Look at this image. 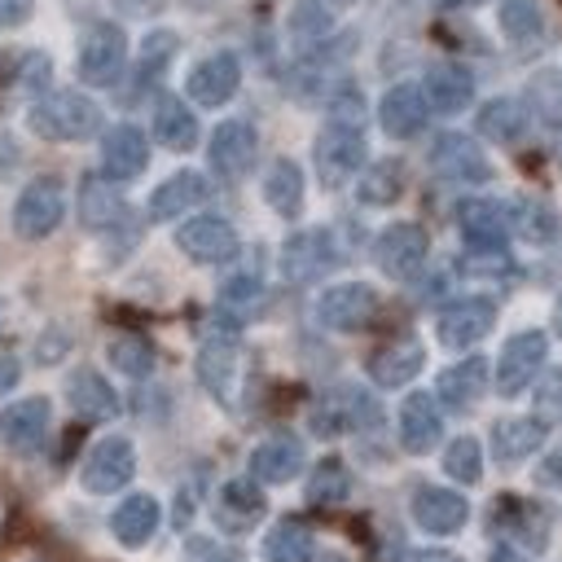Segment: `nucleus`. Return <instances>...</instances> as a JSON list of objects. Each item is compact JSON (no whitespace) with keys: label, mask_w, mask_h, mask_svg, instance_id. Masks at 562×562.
<instances>
[{"label":"nucleus","mask_w":562,"mask_h":562,"mask_svg":"<svg viewBox=\"0 0 562 562\" xmlns=\"http://www.w3.org/2000/svg\"><path fill=\"white\" fill-rule=\"evenodd\" d=\"M263 509H268V501H263V492H259L255 479H228L220 487V496H215V522L224 531H233V536L237 531H250L263 518Z\"/></svg>","instance_id":"obj_28"},{"label":"nucleus","mask_w":562,"mask_h":562,"mask_svg":"<svg viewBox=\"0 0 562 562\" xmlns=\"http://www.w3.org/2000/svg\"><path fill=\"white\" fill-rule=\"evenodd\" d=\"M303 461H307V457H303V439H299V435H268V439L255 443V452H250V479L277 487V483L299 479Z\"/></svg>","instance_id":"obj_25"},{"label":"nucleus","mask_w":562,"mask_h":562,"mask_svg":"<svg viewBox=\"0 0 562 562\" xmlns=\"http://www.w3.org/2000/svg\"><path fill=\"white\" fill-rule=\"evenodd\" d=\"M509 228L531 246H549L558 237V211L544 198H518L509 206Z\"/></svg>","instance_id":"obj_37"},{"label":"nucleus","mask_w":562,"mask_h":562,"mask_svg":"<svg viewBox=\"0 0 562 562\" xmlns=\"http://www.w3.org/2000/svg\"><path fill=\"white\" fill-rule=\"evenodd\" d=\"M426 119H430V105H426V97H422L417 83H395V88H386L382 101H378V123H382V132H386L391 140L417 136V132L426 127Z\"/></svg>","instance_id":"obj_21"},{"label":"nucleus","mask_w":562,"mask_h":562,"mask_svg":"<svg viewBox=\"0 0 562 562\" xmlns=\"http://www.w3.org/2000/svg\"><path fill=\"white\" fill-rule=\"evenodd\" d=\"M373 312H378V290L364 281H338V285L321 290V299H316V321L338 334L364 329L373 321Z\"/></svg>","instance_id":"obj_8"},{"label":"nucleus","mask_w":562,"mask_h":562,"mask_svg":"<svg viewBox=\"0 0 562 562\" xmlns=\"http://www.w3.org/2000/svg\"><path fill=\"white\" fill-rule=\"evenodd\" d=\"M123 66H127V35H123V26L119 22L88 26L83 40H79V61H75L79 79L92 83V88H110L123 75Z\"/></svg>","instance_id":"obj_4"},{"label":"nucleus","mask_w":562,"mask_h":562,"mask_svg":"<svg viewBox=\"0 0 562 562\" xmlns=\"http://www.w3.org/2000/svg\"><path fill=\"white\" fill-rule=\"evenodd\" d=\"M321 562H342V558H338V553H329V558H321Z\"/></svg>","instance_id":"obj_59"},{"label":"nucleus","mask_w":562,"mask_h":562,"mask_svg":"<svg viewBox=\"0 0 562 562\" xmlns=\"http://www.w3.org/2000/svg\"><path fill=\"white\" fill-rule=\"evenodd\" d=\"M347 492H351V474L338 457H325L307 479V501L312 505H338V501H347Z\"/></svg>","instance_id":"obj_40"},{"label":"nucleus","mask_w":562,"mask_h":562,"mask_svg":"<svg viewBox=\"0 0 562 562\" xmlns=\"http://www.w3.org/2000/svg\"><path fill=\"white\" fill-rule=\"evenodd\" d=\"M465 518H470V501H465L461 492L435 487V483H426V487L413 492V522H417L422 531H430V536H452V531L465 527Z\"/></svg>","instance_id":"obj_19"},{"label":"nucleus","mask_w":562,"mask_h":562,"mask_svg":"<svg viewBox=\"0 0 562 562\" xmlns=\"http://www.w3.org/2000/svg\"><path fill=\"white\" fill-rule=\"evenodd\" d=\"M439 439H443V413H439V400H435L430 391H413V395H404V404H400V443H404V452L422 457V452H430Z\"/></svg>","instance_id":"obj_20"},{"label":"nucleus","mask_w":562,"mask_h":562,"mask_svg":"<svg viewBox=\"0 0 562 562\" xmlns=\"http://www.w3.org/2000/svg\"><path fill=\"white\" fill-rule=\"evenodd\" d=\"M540 443H544V422L540 417H501L492 426V452H496L501 465L527 461Z\"/></svg>","instance_id":"obj_33"},{"label":"nucleus","mask_w":562,"mask_h":562,"mask_svg":"<svg viewBox=\"0 0 562 562\" xmlns=\"http://www.w3.org/2000/svg\"><path fill=\"white\" fill-rule=\"evenodd\" d=\"M364 132H360V123H342V119H329V127L316 136V145H312V162H316V176H321V184H329V189H338V184H347L360 167H364Z\"/></svg>","instance_id":"obj_2"},{"label":"nucleus","mask_w":562,"mask_h":562,"mask_svg":"<svg viewBox=\"0 0 562 562\" xmlns=\"http://www.w3.org/2000/svg\"><path fill=\"white\" fill-rule=\"evenodd\" d=\"M149 162V140L136 123H119L101 136V171L110 180H136Z\"/></svg>","instance_id":"obj_22"},{"label":"nucleus","mask_w":562,"mask_h":562,"mask_svg":"<svg viewBox=\"0 0 562 562\" xmlns=\"http://www.w3.org/2000/svg\"><path fill=\"white\" fill-rule=\"evenodd\" d=\"M426 250H430V241H426L422 224L400 220V224H386V228L378 233V241H373V263H378L391 281H408V277L422 272Z\"/></svg>","instance_id":"obj_7"},{"label":"nucleus","mask_w":562,"mask_h":562,"mask_svg":"<svg viewBox=\"0 0 562 562\" xmlns=\"http://www.w3.org/2000/svg\"><path fill=\"white\" fill-rule=\"evenodd\" d=\"M79 220L88 228H114L119 220H127V202L110 184V176H83V184H79Z\"/></svg>","instance_id":"obj_35"},{"label":"nucleus","mask_w":562,"mask_h":562,"mask_svg":"<svg viewBox=\"0 0 562 562\" xmlns=\"http://www.w3.org/2000/svg\"><path fill=\"white\" fill-rule=\"evenodd\" d=\"M105 356H110V364H114L119 373H127V378H145V373L154 369V347H149L140 334H114L110 347H105Z\"/></svg>","instance_id":"obj_41"},{"label":"nucleus","mask_w":562,"mask_h":562,"mask_svg":"<svg viewBox=\"0 0 562 562\" xmlns=\"http://www.w3.org/2000/svg\"><path fill=\"white\" fill-rule=\"evenodd\" d=\"M443 470H448V479H457V483H479L483 479V443L474 439V435H457L448 448H443Z\"/></svg>","instance_id":"obj_42"},{"label":"nucleus","mask_w":562,"mask_h":562,"mask_svg":"<svg viewBox=\"0 0 562 562\" xmlns=\"http://www.w3.org/2000/svg\"><path fill=\"white\" fill-rule=\"evenodd\" d=\"M66 400H70V408H75L83 422H105V417L119 413L114 386H110L101 373H92V369H75V373L66 378Z\"/></svg>","instance_id":"obj_31"},{"label":"nucleus","mask_w":562,"mask_h":562,"mask_svg":"<svg viewBox=\"0 0 562 562\" xmlns=\"http://www.w3.org/2000/svg\"><path fill=\"white\" fill-rule=\"evenodd\" d=\"M334 4H351V0H334Z\"/></svg>","instance_id":"obj_60"},{"label":"nucleus","mask_w":562,"mask_h":562,"mask_svg":"<svg viewBox=\"0 0 562 562\" xmlns=\"http://www.w3.org/2000/svg\"><path fill=\"white\" fill-rule=\"evenodd\" d=\"M312 531L299 518H281L263 536V558L268 562H312Z\"/></svg>","instance_id":"obj_38"},{"label":"nucleus","mask_w":562,"mask_h":562,"mask_svg":"<svg viewBox=\"0 0 562 562\" xmlns=\"http://www.w3.org/2000/svg\"><path fill=\"white\" fill-rule=\"evenodd\" d=\"M334 263H338V246L329 228H299L281 241V277L294 285L321 281Z\"/></svg>","instance_id":"obj_5"},{"label":"nucleus","mask_w":562,"mask_h":562,"mask_svg":"<svg viewBox=\"0 0 562 562\" xmlns=\"http://www.w3.org/2000/svg\"><path fill=\"white\" fill-rule=\"evenodd\" d=\"M536 483H544V487H562V443L536 465Z\"/></svg>","instance_id":"obj_50"},{"label":"nucleus","mask_w":562,"mask_h":562,"mask_svg":"<svg viewBox=\"0 0 562 562\" xmlns=\"http://www.w3.org/2000/svg\"><path fill=\"white\" fill-rule=\"evenodd\" d=\"M496 26H501V35H505V44H509L514 53H540V48L553 40L549 13H544L536 0H501Z\"/></svg>","instance_id":"obj_17"},{"label":"nucleus","mask_w":562,"mask_h":562,"mask_svg":"<svg viewBox=\"0 0 562 562\" xmlns=\"http://www.w3.org/2000/svg\"><path fill=\"white\" fill-rule=\"evenodd\" d=\"M158 522H162V509H158V501H154L149 492L123 496V501L114 505V514H110V531H114V540H119L123 549L149 544V536L158 531Z\"/></svg>","instance_id":"obj_29"},{"label":"nucleus","mask_w":562,"mask_h":562,"mask_svg":"<svg viewBox=\"0 0 562 562\" xmlns=\"http://www.w3.org/2000/svg\"><path fill=\"white\" fill-rule=\"evenodd\" d=\"M31 13H35V0H0V31L22 26Z\"/></svg>","instance_id":"obj_49"},{"label":"nucleus","mask_w":562,"mask_h":562,"mask_svg":"<svg viewBox=\"0 0 562 562\" xmlns=\"http://www.w3.org/2000/svg\"><path fill=\"white\" fill-rule=\"evenodd\" d=\"M189 9H206V4H215V0H184Z\"/></svg>","instance_id":"obj_58"},{"label":"nucleus","mask_w":562,"mask_h":562,"mask_svg":"<svg viewBox=\"0 0 562 562\" xmlns=\"http://www.w3.org/2000/svg\"><path fill=\"white\" fill-rule=\"evenodd\" d=\"M250 303H259V277L241 272V277H228L220 285V307L224 312H246Z\"/></svg>","instance_id":"obj_45"},{"label":"nucleus","mask_w":562,"mask_h":562,"mask_svg":"<svg viewBox=\"0 0 562 562\" xmlns=\"http://www.w3.org/2000/svg\"><path fill=\"white\" fill-rule=\"evenodd\" d=\"M255 154H259V136L246 119H224L215 132H211V171L220 180H241L250 167H255Z\"/></svg>","instance_id":"obj_10"},{"label":"nucleus","mask_w":562,"mask_h":562,"mask_svg":"<svg viewBox=\"0 0 562 562\" xmlns=\"http://www.w3.org/2000/svg\"><path fill=\"white\" fill-rule=\"evenodd\" d=\"M360 426H378V404L356 386H342L312 408L316 435H342V430H360Z\"/></svg>","instance_id":"obj_16"},{"label":"nucleus","mask_w":562,"mask_h":562,"mask_svg":"<svg viewBox=\"0 0 562 562\" xmlns=\"http://www.w3.org/2000/svg\"><path fill=\"white\" fill-rule=\"evenodd\" d=\"M263 202L281 215V220H294L303 211V167L294 158H277L263 176Z\"/></svg>","instance_id":"obj_36"},{"label":"nucleus","mask_w":562,"mask_h":562,"mask_svg":"<svg viewBox=\"0 0 562 562\" xmlns=\"http://www.w3.org/2000/svg\"><path fill=\"white\" fill-rule=\"evenodd\" d=\"M154 136H158L162 149H176V154L193 149L198 145V119H193V110L180 97L162 92L154 101Z\"/></svg>","instance_id":"obj_34"},{"label":"nucleus","mask_w":562,"mask_h":562,"mask_svg":"<svg viewBox=\"0 0 562 562\" xmlns=\"http://www.w3.org/2000/svg\"><path fill=\"white\" fill-rule=\"evenodd\" d=\"M422 97L435 114H461L474 101V75L457 61H435L422 79Z\"/></svg>","instance_id":"obj_26"},{"label":"nucleus","mask_w":562,"mask_h":562,"mask_svg":"<svg viewBox=\"0 0 562 562\" xmlns=\"http://www.w3.org/2000/svg\"><path fill=\"white\" fill-rule=\"evenodd\" d=\"M211 198V184L202 171H171L154 193H149V215L154 220H176Z\"/></svg>","instance_id":"obj_30"},{"label":"nucleus","mask_w":562,"mask_h":562,"mask_svg":"<svg viewBox=\"0 0 562 562\" xmlns=\"http://www.w3.org/2000/svg\"><path fill=\"white\" fill-rule=\"evenodd\" d=\"M479 136L496 140V145H514L527 127H531V110L518 101V97H492L479 105V119H474Z\"/></svg>","instance_id":"obj_32"},{"label":"nucleus","mask_w":562,"mask_h":562,"mask_svg":"<svg viewBox=\"0 0 562 562\" xmlns=\"http://www.w3.org/2000/svg\"><path fill=\"white\" fill-rule=\"evenodd\" d=\"M457 228H461V237H465L470 250H505L509 206H501L492 198H465L457 206Z\"/></svg>","instance_id":"obj_15"},{"label":"nucleus","mask_w":562,"mask_h":562,"mask_svg":"<svg viewBox=\"0 0 562 562\" xmlns=\"http://www.w3.org/2000/svg\"><path fill=\"white\" fill-rule=\"evenodd\" d=\"M123 13H149V9H158V0H114Z\"/></svg>","instance_id":"obj_52"},{"label":"nucleus","mask_w":562,"mask_h":562,"mask_svg":"<svg viewBox=\"0 0 562 562\" xmlns=\"http://www.w3.org/2000/svg\"><path fill=\"white\" fill-rule=\"evenodd\" d=\"M492 325H496V303H492V299L470 294V299H457V303H448V307L439 312L435 334H439V342H443V347L465 351V347H474L479 338H487V329H492Z\"/></svg>","instance_id":"obj_12"},{"label":"nucleus","mask_w":562,"mask_h":562,"mask_svg":"<svg viewBox=\"0 0 562 562\" xmlns=\"http://www.w3.org/2000/svg\"><path fill=\"white\" fill-rule=\"evenodd\" d=\"M61 211H66V193H61V180L57 176H35L31 184H22L18 202H13V228L31 241L48 237L57 224H61Z\"/></svg>","instance_id":"obj_6"},{"label":"nucleus","mask_w":562,"mask_h":562,"mask_svg":"<svg viewBox=\"0 0 562 562\" xmlns=\"http://www.w3.org/2000/svg\"><path fill=\"white\" fill-rule=\"evenodd\" d=\"M487 562H522V553H514L509 544H496V549L487 553Z\"/></svg>","instance_id":"obj_54"},{"label":"nucleus","mask_w":562,"mask_h":562,"mask_svg":"<svg viewBox=\"0 0 562 562\" xmlns=\"http://www.w3.org/2000/svg\"><path fill=\"white\" fill-rule=\"evenodd\" d=\"M430 167H435L443 180H457V184H483V180H492L487 154L479 149V140H470V136H461V132H443V136L430 145Z\"/></svg>","instance_id":"obj_13"},{"label":"nucleus","mask_w":562,"mask_h":562,"mask_svg":"<svg viewBox=\"0 0 562 562\" xmlns=\"http://www.w3.org/2000/svg\"><path fill=\"white\" fill-rule=\"evenodd\" d=\"M176 35L171 31H149L145 44H140V79H158L167 70V61L176 57Z\"/></svg>","instance_id":"obj_44"},{"label":"nucleus","mask_w":562,"mask_h":562,"mask_svg":"<svg viewBox=\"0 0 562 562\" xmlns=\"http://www.w3.org/2000/svg\"><path fill=\"white\" fill-rule=\"evenodd\" d=\"M0 312H4V307H0Z\"/></svg>","instance_id":"obj_61"},{"label":"nucleus","mask_w":562,"mask_h":562,"mask_svg":"<svg viewBox=\"0 0 562 562\" xmlns=\"http://www.w3.org/2000/svg\"><path fill=\"white\" fill-rule=\"evenodd\" d=\"M290 35L307 48V44H316V40H325L329 35V9L321 4V0H299L294 9H290Z\"/></svg>","instance_id":"obj_43"},{"label":"nucleus","mask_w":562,"mask_h":562,"mask_svg":"<svg viewBox=\"0 0 562 562\" xmlns=\"http://www.w3.org/2000/svg\"><path fill=\"white\" fill-rule=\"evenodd\" d=\"M461 272L465 277H509L514 272V259L505 250H470L461 259Z\"/></svg>","instance_id":"obj_47"},{"label":"nucleus","mask_w":562,"mask_h":562,"mask_svg":"<svg viewBox=\"0 0 562 562\" xmlns=\"http://www.w3.org/2000/svg\"><path fill=\"white\" fill-rule=\"evenodd\" d=\"M553 158H558V171H562V132H558V140H553Z\"/></svg>","instance_id":"obj_57"},{"label":"nucleus","mask_w":562,"mask_h":562,"mask_svg":"<svg viewBox=\"0 0 562 562\" xmlns=\"http://www.w3.org/2000/svg\"><path fill=\"white\" fill-rule=\"evenodd\" d=\"M413 562H461L457 553H443V549H430V553H413Z\"/></svg>","instance_id":"obj_53"},{"label":"nucleus","mask_w":562,"mask_h":562,"mask_svg":"<svg viewBox=\"0 0 562 562\" xmlns=\"http://www.w3.org/2000/svg\"><path fill=\"white\" fill-rule=\"evenodd\" d=\"M31 132L44 140H88L92 132H101V105L83 92H48L31 105L26 114Z\"/></svg>","instance_id":"obj_1"},{"label":"nucleus","mask_w":562,"mask_h":562,"mask_svg":"<svg viewBox=\"0 0 562 562\" xmlns=\"http://www.w3.org/2000/svg\"><path fill=\"white\" fill-rule=\"evenodd\" d=\"M198 382L215 400H233L237 386V338L233 334H206L198 347Z\"/></svg>","instance_id":"obj_27"},{"label":"nucleus","mask_w":562,"mask_h":562,"mask_svg":"<svg viewBox=\"0 0 562 562\" xmlns=\"http://www.w3.org/2000/svg\"><path fill=\"white\" fill-rule=\"evenodd\" d=\"M448 9H474V4H483V0H443Z\"/></svg>","instance_id":"obj_56"},{"label":"nucleus","mask_w":562,"mask_h":562,"mask_svg":"<svg viewBox=\"0 0 562 562\" xmlns=\"http://www.w3.org/2000/svg\"><path fill=\"white\" fill-rule=\"evenodd\" d=\"M18 378H22L18 356H13V351H0V395H4V391H13V386H18Z\"/></svg>","instance_id":"obj_51"},{"label":"nucleus","mask_w":562,"mask_h":562,"mask_svg":"<svg viewBox=\"0 0 562 562\" xmlns=\"http://www.w3.org/2000/svg\"><path fill=\"white\" fill-rule=\"evenodd\" d=\"M553 334L562 338V294H558V303H553Z\"/></svg>","instance_id":"obj_55"},{"label":"nucleus","mask_w":562,"mask_h":562,"mask_svg":"<svg viewBox=\"0 0 562 562\" xmlns=\"http://www.w3.org/2000/svg\"><path fill=\"white\" fill-rule=\"evenodd\" d=\"M237 83H241V61H237V53H211V57H202V61L189 70L184 92H189L198 105L215 110V105H224V101L237 92Z\"/></svg>","instance_id":"obj_18"},{"label":"nucleus","mask_w":562,"mask_h":562,"mask_svg":"<svg viewBox=\"0 0 562 562\" xmlns=\"http://www.w3.org/2000/svg\"><path fill=\"white\" fill-rule=\"evenodd\" d=\"M549 360V338L544 329H518L505 347H501V360H496V391L501 395H518L536 382L540 364Z\"/></svg>","instance_id":"obj_9"},{"label":"nucleus","mask_w":562,"mask_h":562,"mask_svg":"<svg viewBox=\"0 0 562 562\" xmlns=\"http://www.w3.org/2000/svg\"><path fill=\"white\" fill-rule=\"evenodd\" d=\"M48 422H53V404L44 395H26L0 413V443L13 457H31V452H40Z\"/></svg>","instance_id":"obj_11"},{"label":"nucleus","mask_w":562,"mask_h":562,"mask_svg":"<svg viewBox=\"0 0 562 562\" xmlns=\"http://www.w3.org/2000/svg\"><path fill=\"white\" fill-rule=\"evenodd\" d=\"M184 562H241L228 544L211 540V536H189L184 540Z\"/></svg>","instance_id":"obj_48"},{"label":"nucleus","mask_w":562,"mask_h":562,"mask_svg":"<svg viewBox=\"0 0 562 562\" xmlns=\"http://www.w3.org/2000/svg\"><path fill=\"white\" fill-rule=\"evenodd\" d=\"M422 364H426V347H422L413 334H400V338L373 347V356H369V378H373L378 386H408V382L422 373Z\"/></svg>","instance_id":"obj_23"},{"label":"nucleus","mask_w":562,"mask_h":562,"mask_svg":"<svg viewBox=\"0 0 562 562\" xmlns=\"http://www.w3.org/2000/svg\"><path fill=\"white\" fill-rule=\"evenodd\" d=\"M536 417L540 422H562V369H549L536 382Z\"/></svg>","instance_id":"obj_46"},{"label":"nucleus","mask_w":562,"mask_h":562,"mask_svg":"<svg viewBox=\"0 0 562 562\" xmlns=\"http://www.w3.org/2000/svg\"><path fill=\"white\" fill-rule=\"evenodd\" d=\"M487 391V360L483 356H465L457 364H448L435 382V400L448 408V413H470Z\"/></svg>","instance_id":"obj_24"},{"label":"nucleus","mask_w":562,"mask_h":562,"mask_svg":"<svg viewBox=\"0 0 562 562\" xmlns=\"http://www.w3.org/2000/svg\"><path fill=\"white\" fill-rule=\"evenodd\" d=\"M176 246L193 263H224V259L237 255V233L224 215H193L176 228Z\"/></svg>","instance_id":"obj_14"},{"label":"nucleus","mask_w":562,"mask_h":562,"mask_svg":"<svg viewBox=\"0 0 562 562\" xmlns=\"http://www.w3.org/2000/svg\"><path fill=\"white\" fill-rule=\"evenodd\" d=\"M136 474V448L127 435H105L88 448L83 465H79V483L92 496H114L127 487V479Z\"/></svg>","instance_id":"obj_3"},{"label":"nucleus","mask_w":562,"mask_h":562,"mask_svg":"<svg viewBox=\"0 0 562 562\" xmlns=\"http://www.w3.org/2000/svg\"><path fill=\"white\" fill-rule=\"evenodd\" d=\"M400 193H404V167H400L395 158H378L373 167L360 171L356 198H360L364 206H391Z\"/></svg>","instance_id":"obj_39"}]
</instances>
